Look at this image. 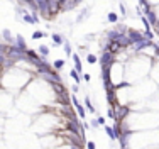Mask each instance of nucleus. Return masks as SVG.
<instances>
[{
	"instance_id": "f257e3e1",
	"label": "nucleus",
	"mask_w": 159,
	"mask_h": 149,
	"mask_svg": "<svg viewBox=\"0 0 159 149\" xmlns=\"http://www.w3.org/2000/svg\"><path fill=\"white\" fill-rule=\"evenodd\" d=\"M113 110H115V120H117V122H124V120L127 119V115L130 114V107L120 105V103L113 107Z\"/></svg>"
},
{
	"instance_id": "f03ea898",
	"label": "nucleus",
	"mask_w": 159,
	"mask_h": 149,
	"mask_svg": "<svg viewBox=\"0 0 159 149\" xmlns=\"http://www.w3.org/2000/svg\"><path fill=\"white\" fill-rule=\"evenodd\" d=\"M100 63H102V68H109L112 63H115V56H113L112 53L105 51L103 54H102V58H100Z\"/></svg>"
},
{
	"instance_id": "7ed1b4c3",
	"label": "nucleus",
	"mask_w": 159,
	"mask_h": 149,
	"mask_svg": "<svg viewBox=\"0 0 159 149\" xmlns=\"http://www.w3.org/2000/svg\"><path fill=\"white\" fill-rule=\"evenodd\" d=\"M58 2H59V9H61V12L71 10V9H75L76 5H78L76 0H58Z\"/></svg>"
},
{
	"instance_id": "20e7f679",
	"label": "nucleus",
	"mask_w": 159,
	"mask_h": 149,
	"mask_svg": "<svg viewBox=\"0 0 159 149\" xmlns=\"http://www.w3.org/2000/svg\"><path fill=\"white\" fill-rule=\"evenodd\" d=\"M47 7H49V14H51V17H54V15H58L59 12H61V9H59V2H58V0H47Z\"/></svg>"
},
{
	"instance_id": "39448f33",
	"label": "nucleus",
	"mask_w": 159,
	"mask_h": 149,
	"mask_svg": "<svg viewBox=\"0 0 159 149\" xmlns=\"http://www.w3.org/2000/svg\"><path fill=\"white\" fill-rule=\"evenodd\" d=\"M105 51L112 53V54L115 56L117 53H120V51H122V46H120L119 43H115V41H110V43H107V49H105Z\"/></svg>"
},
{
	"instance_id": "423d86ee",
	"label": "nucleus",
	"mask_w": 159,
	"mask_h": 149,
	"mask_svg": "<svg viewBox=\"0 0 159 149\" xmlns=\"http://www.w3.org/2000/svg\"><path fill=\"white\" fill-rule=\"evenodd\" d=\"M15 46H17L20 51H24V53L27 51V44H25L24 36H22V34H17V36H15Z\"/></svg>"
},
{
	"instance_id": "0eeeda50",
	"label": "nucleus",
	"mask_w": 159,
	"mask_h": 149,
	"mask_svg": "<svg viewBox=\"0 0 159 149\" xmlns=\"http://www.w3.org/2000/svg\"><path fill=\"white\" fill-rule=\"evenodd\" d=\"M51 41L54 43V46H63V44H65V37H63L61 34H58V32L51 34Z\"/></svg>"
},
{
	"instance_id": "6e6552de",
	"label": "nucleus",
	"mask_w": 159,
	"mask_h": 149,
	"mask_svg": "<svg viewBox=\"0 0 159 149\" xmlns=\"http://www.w3.org/2000/svg\"><path fill=\"white\" fill-rule=\"evenodd\" d=\"M2 37H4L5 41H7L9 44H10V46H14V37H12V32L9 29H4L2 31Z\"/></svg>"
},
{
	"instance_id": "1a4fd4ad",
	"label": "nucleus",
	"mask_w": 159,
	"mask_h": 149,
	"mask_svg": "<svg viewBox=\"0 0 159 149\" xmlns=\"http://www.w3.org/2000/svg\"><path fill=\"white\" fill-rule=\"evenodd\" d=\"M37 54L41 56V58H46L47 54H49V46H46V44H41L39 46V49H37Z\"/></svg>"
},
{
	"instance_id": "9d476101",
	"label": "nucleus",
	"mask_w": 159,
	"mask_h": 149,
	"mask_svg": "<svg viewBox=\"0 0 159 149\" xmlns=\"http://www.w3.org/2000/svg\"><path fill=\"white\" fill-rule=\"evenodd\" d=\"M105 134L109 136V139H110V141H115V139H117L115 131H113V127H110V125H105Z\"/></svg>"
},
{
	"instance_id": "9b49d317",
	"label": "nucleus",
	"mask_w": 159,
	"mask_h": 149,
	"mask_svg": "<svg viewBox=\"0 0 159 149\" xmlns=\"http://www.w3.org/2000/svg\"><path fill=\"white\" fill-rule=\"evenodd\" d=\"M71 58H73V61H75V69L81 73V59H80V56L78 54H71Z\"/></svg>"
},
{
	"instance_id": "f8f14e48",
	"label": "nucleus",
	"mask_w": 159,
	"mask_h": 149,
	"mask_svg": "<svg viewBox=\"0 0 159 149\" xmlns=\"http://www.w3.org/2000/svg\"><path fill=\"white\" fill-rule=\"evenodd\" d=\"M90 15V9H83L81 10V14H78V17H76V22H81V20H85V19Z\"/></svg>"
},
{
	"instance_id": "ddd939ff",
	"label": "nucleus",
	"mask_w": 159,
	"mask_h": 149,
	"mask_svg": "<svg viewBox=\"0 0 159 149\" xmlns=\"http://www.w3.org/2000/svg\"><path fill=\"white\" fill-rule=\"evenodd\" d=\"M107 20L112 22V24H117V20H119V14H115V12H109V14H107Z\"/></svg>"
},
{
	"instance_id": "4468645a",
	"label": "nucleus",
	"mask_w": 159,
	"mask_h": 149,
	"mask_svg": "<svg viewBox=\"0 0 159 149\" xmlns=\"http://www.w3.org/2000/svg\"><path fill=\"white\" fill-rule=\"evenodd\" d=\"M63 66H65V61H63V59H56V61L53 63V69H54V71H59Z\"/></svg>"
},
{
	"instance_id": "2eb2a0df",
	"label": "nucleus",
	"mask_w": 159,
	"mask_h": 149,
	"mask_svg": "<svg viewBox=\"0 0 159 149\" xmlns=\"http://www.w3.org/2000/svg\"><path fill=\"white\" fill-rule=\"evenodd\" d=\"M87 61L90 63V65H95V63L98 61V58H97L95 54H91V53H90V54H87Z\"/></svg>"
},
{
	"instance_id": "dca6fc26",
	"label": "nucleus",
	"mask_w": 159,
	"mask_h": 149,
	"mask_svg": "<svg viewBox=\"0 0 159 149\" xmlns=\"http://www.w3.org/2000/svg\"><path fill=\"white\" fill-rule=\"evenodd\" d=\"M85 105H87V109L90 110V112H95V107H93V103H91V100L88 97L85 98Z\"/></svg>"
},
{
	"instance_id": "f3484780",
	"label": "nucleus",
	"mask_w": 159,
	"mask_h": 149,
	"mask_svg": "<svg viewBox=\"0 0 159 149\" xmlns=\"http://www.w3.org/2000/svg\"><path fill=\"white\" fill-rule=\"evenodd\" d=\"M44 36H46V34L41 32V31H34V32H32V39H34V41L41 39V37H44Z\"/></svg>"
},
{
	"instance_id": "a211bd4d",
	"label": "nucleus",
	"mask_w": 159,
	"mask_h": 149,
	"mask_svg": "<svg viewBox=\"0 0 159 149\" xmlns=\"http://www.w3.org/2000/svg\"><path fill=\"white\" fill-rule=\"evenodd\" d=\"M63 47H65V53H66L68 56H71V54H73V53H71V44H69L68 41H66V43L63 44Z\"/></svg>"
},
{
	"instance_id": "6ab92c4d",
	"label": "nucleus",
	"mask_w": 159,
	"mask_h": 149,
	"mask_svg": "<svg viewBox=\"0 0 159 149\" xmlns=\"http://www.w3.org/2000/svg\"><path fill=\"white\" fill-rule=\"evenodd\" d=\"M76 114H78L80 117H81V119L85 120V117H87V112H85V109H83V105L80 107V109H76Z\"/></svg>"
},
{
	"instance_id": "aec40b11",
	"label": "nucleus",
	"mask_w": 159,
	"mask_h": 149,
	"mask_svg": "<svg viewBox=\"0 0 159 149\" xmlns=\"http://www.w3.org/2000/svg\"><path fill=\"white\" fill-rule=\"evenodd\" d=\"M69 75H71V78L76 81V83H80V75H78V71H76V69H73V71L69 73Z\"/></svg>"
},
{
	"instance_id": "412c9836",
	"label": "nucleus",
	"mask_w": 159,
	"mask_h": 149,
	"mask_svg": "<svg viewBox=\"0 0 159 149\" xmlns=\"http://www.w3.org/2000/svg\"><path fill=\"white\" fill-rule=\"evenodd\" d=\"M119 9H120V15H127V9L122 2H119Z\"/></svg>"
},
{
	"instance_id": "4be33fe9",
	"label": "nucleus",
	"mask_w": 159,
	"mask_h": 149,
	"mask_svg": "<svg viewBox=\"0 0 159 149\" xmlns=\"http://www.w3.org/2000/svg\"><path fill=\"white\" fill-rule=\"evenodd\" d=\"M87 149H97L95 142H93V141H88V142H87Z\"/></svg>"
},
{
	"instance_id": "5701e85b",
	"label": "nucleus",
	"mask_w": 159,
	"mask_h": 149,
	"mask_svg": "<svg viewBox=\"0 0 159 149\" xmlns=\"http://www.w3.org/2000/svg\"><path fill=\"white\" fill-rule=\"evenodd\" d=\"M98 125H103V127H105V125H107V122H105V117H98Z\"/></svg>"
},
{
	"instance_id": "b1692460",
	"label": "nucleus",
	"mask_w": 159,
	"mask_h": 149,
	"mask_svg": "<svg viewBox=\"0 0 159 149\" xmlns=\"http://www.w3.org/2000/svg\"><path fill=\"white\" fill-rule=\"evenodd\" d=\"M90 125H91V127H93V129L100 127V125H98V120H97V119H93V120H91V124H90Z\"/></svg>"
},
{
	"instance_id": "393cba45",
	"label": "nucleus",
	"mask_w": 159,
	"mask_h": 149,
	"mask_svg": "<svg viewBox=\"0 0 159 149\" xmlns=\"http://www.w3.org/2000/svg\"><path fill=\"white\" fill-rule=\"evenodd\" d=\"M71 91H73V93H78V91H80V87H78V85H73V87H71Z\"/></svg>"
}]
</instances>
